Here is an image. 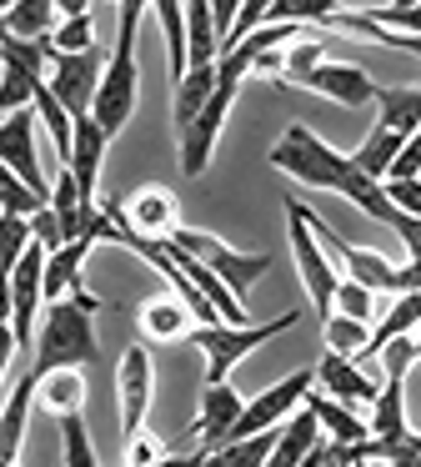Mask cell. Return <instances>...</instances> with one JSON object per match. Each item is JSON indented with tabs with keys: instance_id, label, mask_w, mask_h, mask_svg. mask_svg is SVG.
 <instances>
[{
	"instance_id": "1",
	"label": "cell",
	"mask_w": 421,
	"mask_h": 467,
	"mask_svg": "<svg viewBox=\"0 0 421 467\" xmlns=\"http://www.w3.org/2000/svg\"><path fill=\"white\" fill-rule=\"evenodd\" d=\"M96 312L100 306H86L76 296L66 302H50L46 317H40L36 347H30V367L26 372L36 382H46L50 372H80L86 362H96Z\"/></svg>"
},
{
	"instance_id": "2",
	"label": "cell",
	"mask_w": 421,
	"mask_h": 467,
	"mask_svg": "<svg viewBox=\"0 0 421 467\" xmlns=\"http://www.w3.org/2000/svg\"><path fill=\"white\" fill-rule=\"evenodd\" d=\"M140 16H146V5H140V0H126V5H120L116 51H110L106 71H100V91H96V106H90V121H96L106 136L126 131V121L136 116V101H140V71H136Z\"/></svg>"
},
{
	"instance_id": "3",
	"label": "cell",
	"mask_w": 421,
	"mask_h": 467,
	"mask_svg": "<svg viewBox=\"0 0 421 467\" xmlns=\"http://www.w3.org/2000/svg\"><path fill=\"white\" fill-rule=\"evenodd\" d=\"M266 161L276 166V171H286L291 182L321 186V192H341V186L351 182V171H356L351 156H341L336 146H326L316 131H306V126H286V136L266 151Z\"/></svg>"
},
{
	"instance_id": "4",
	"label": "cell",
	"mask_w": 421,
	"mask_h": 467,
	"mask_svg": "<svg viewBox=\"0 0 421 467\" xmlns=\"http://www.w3.org/2000/svg\"><path fill=\"white\" fill-rule=\"evenodd\" d=\"M296 322H301V306H291V312L276 317V322H261V327H196L190 342L206 352V387H221L231 377V367H236L251 347H261V342H271V337L291 332Z\"/></svg>"
},
{
	"instance_id": "5",
	"label": "cell",
	"mask_w": 421,
	"mask_h": 467,
	"mask_svg": "<svg viewBox=\"0 0 421 467\" xmlns=\"http://www.w3.org/2000/svg\"><path fill=\"white\" fill-rule=\"evenodd\" d=\"M170 246H180V252L196 256L200 266H210V272L231 286V296H241V302H246L251 282H261V276L271 272V256L266 252H236V246H226L221 236L190 232V226H180V232L170 236Z\"/></svg>"
},
{
	"instance_id": "6",
	"label": "cell",
	"mask_w": 421,
	"mask_h": 467,
	"mask_svg": "<svg viewBox=\"0 0 421 467\" xmlns=\"http://www.w3.org/2000/svg\"><path fill=\"white\" fill-rule=\"evenodd\" d=\"M286 232H291V256H296V272H301V286H306L311 306H316V317H331V296H336V266H331L326 246L316 242V232L306 226V206L291 196L286 202Z\"/></svg>"
},
{
	"instance_id": "7",
	"label": "cell",
	"mask_w": 421,
	"mask_h": 467,
	"mask_svg": "<svg viewBox=\"0 0 421 467\" xmlns=\"http://www.w3.org/2000/svg\"><path fill=\"white\" fill-rule=\"evenodd\" d=\"M46 246L30 242L26 256L10 272V332H15V347H36V312H46Z\"/></svg>"
},
{
	"instance_id": "8",
	"label": "cell",
	"mask_w": 421,
	"mask_h": 467,
	"mask_svg": "<svg viewBox=\"0 0 421 467\" xmlns=\"http://www.w3.org/2000/svg\"><path fill=\"white\" fill-rule=\"evenodd\" d=\"M100 71H106V66H100V51H86V56H56L50 51L46 86H50V96L66 106L70 121H76V116H90L96 91H100Z\"/></svg>"
},
{
	"instance_id": "9",
	"label": "cell",
	"mask_w": 421,
	"mask_h": 467,
	"mask_svg": "<svg viewBox=\"0 0 421 467\" xmlns=\"http://www.w3.org/2000/svg\"><path fill=\"white\" fill-rule=\"evenodd\" d=\"M156 397V367L146 347H126L116 367V402H120V437L146 432V412Z\"/></svg>"
},
{
	"instance_id": "10",
	"label": "cell",
	"mask_w": 421,
	"mask_h": 467,
	"mask_svg": "<svg viewBox=\"0 0 421 467\" xmlns=\"http://www.w3.org/2000/svg\"><path fill=\"white\" fill-rule=\"evenodd\" d=\"M311 382H316V372H291L286 382H276L261 397H251V402L241 407L236 427H231V442H236V437H256V432H266V427H281L301 402H306Z\"/></svg>"
},
{
	"instance_id": "11",
	"label": "cell",
	"mask_w": 421,
	"mask_h": 467,
	"mask_svg": "<svg viewBox=\"0 0 421 467\" xmlns=\"http://www.w3.org/2000/svg\"><path fill=\"white\" fill-rule=\"evenodd\" d=\"M0 166L15 171L30 192L50 202L46 171H40V156H36V106H30V111H15V116H0Z\"/></svg>"
},
{
	"instance_id": "12",
	"label": "cell",
	"mask_w": 421,
	"mask_h": 467,
	"mask_svg": "<svg viewBox=\"0 0 421 467\" xmlns=\"http://www.w3.org/2000/svg\"><path fill=\"white\" fill-rule=\"evenodd\" d=\"M120 222H126V232L146 236V242H170L180 232V202L166 186H140L130 202H120Z\"/></svg>"
},
{
	"instance_id": "13",
	"label": "cell",
	"mask_w": 421,
	"mask_h": 467,
	"mask_svg": "<svg viewBox=\"0 0 421 467\" xmlns=\"http://www.w3.org/2000/svg\"><path fill=\"white\" fill-rule=\"evenodd\" d=\"M291 86H301V91H316V96H326V101H336V106H376V81H371V76L361 71L356 61L311 66V71H301Z\"/></svg>"
},
{
	"instance_id": "14",
	"label": "cell",
	"mask_w": 421,
	"mask_h": 467,
	"mask_svg": "<svg viewBox=\"0 0 421 467\" xmlns=\"http://www.w3.org/2000/svg\"><path fill=\"white\" fill-rule=\"evenodd\" d=\"M106 146H110V136L100 131L90 116H76V136H70V156L60 166H66L70 176H76V192H80V202L86 206H100L96 202V182H100V161H106Z\"/></svg>"
},
{
	"instance_id": "15",
	"label": "cell",
	"mask_w": 421,
	"mask_h": 467,
	"mask_svg": "<svg viewBox=\"0 0 421 467\" xmlns=\"http://www.w3.org/2000/svg\"><path fill=\"white\" fill-rule=\"evenodd\" d=\"M241 392L236 387H206L200 392V417H196V427H190V437H196V452L206 457V452H216V447H226L231 442V427H236V417H241Z\"/></svg>"
},
{
	"instance_id": "16",
	"label": "cell",
	"mask_w": 421,
	"mask_h": 467,
	"mask_svg": "<svg viewBox=\"0 0 421 467\" xmlns=\"http://www.w3.org/2000/svg\"><path fill=\"white\" fill-rule=\"evenodd\" d=\"M90 246H96V236H80V242H66L60 252L46 256V306L50 302H66V296H76V302H86V306H100L96 296L86 292V282H80Z\"/></svg>"
},
{
	"instance_id": "17",
	"label": "cell",
	"mask_w": 421,
	"mask_h": 467,
	"mask_svg": "<svg viewBox=\"0 0 421 467\" xmlns=\"http://www.w3.org/2000/svg\"><path fill=\"white\" fill-rule=\"evenodd\" d=\"M316 382H321V392H326L331 402L351 407V412H356V407H371V402H376V392H381V387L371 382L351 357H341V352H326L316 362Z\"/></svg>"
},
{
	"instance_id": "18",
	"label": "cell",
	"mask_w": 421,
	"mask_h": 467,
	"mask_svg": "<svg viewBox=\"0 0 421 467\" xmlns=\"http://www.w3.org/2000/svg\"><path fill=\"white\" fill-rule=\"evenodd\" d=\"M136 322L146 342H190L196 332V317L186 312L180 296H156V302H140L136 306Z\"/></svg>"
},
{
	"instance_id": "19",
	"label": "cell",
	"mask_w": 421,
	"mask_h": 467,
	"mask_svg": "<svg viewBox=\"0 0 421 467\" xmlns=\"http://www.w3.org/2000/svg\"><path fill=\"white\" fill-rule=\"evenodd\" d=\"M301 407L316 417V422H321V437H326V442H336V447H356V442H366V437H371V427L361 422L351 407L331 402L326 392H316V387L306 392V402H301Z\"/></svg>"
},
{
	"instance_id": "20",
	"label": "cell",
	"mask_w": 421,
	"mask_h": 467,
	"mask_svg": "<svg viewBox=\"0 0 421 467\" xmlns=\"http://www.w3.org/2000/svg\"><path fill=\"white\" fill-rule=\"evenodd\" d=\"M36 377L20 372V382L10 387L5 407H0V457L5 462H15L20 457V442H26V427H30V407H36Z\"/></svg>"
},
{
	"instance_id": "21",
	"label": "cell",
	"mask_w": 421,
	"mask_h": 467,
	"mask_svg": "<svg viewBox=\"0 0 421 467\" xmlns=\"http://www.w3.org/2000/svg\"><path fill=\"white\" fill-rule=\"evenodd\" d=\"M371 437L376 442H406L411 427H406V377H386L371 402Z\"/></svg>"
},
{
	"instance_id": "22",
	"label": "cell",
	"mask_w": 421,
	"mask_h": 467,
	"mask_svg": "<svg viewBox=\"0 0 421 467\" xmlns=\"http://www.w3.org/2000/svg\"><path fill=\"white\" fill-rule=\"evenodd\" d=\"M316 442H321V422L306 412V407H296V412L276 427V447H271L266 467H301Z\"/></svg>"
},
{
	"instance_id": "23",
	"label": "cell",
	"mask_w": 421,
	"mask_h": 467,
	"mask_svg": "<svg viewBox=\"0 0 421 467\" xmlns=\"http://www.w3.org/2000/svg\"><path fill=\"white\" fill-rule=\"evenodd\" d=\"M376 126L396 136L421 131V86H376Z\"/></svg>"
},
{
	"instance_id": "24",
	"label": "cell",
	"mask_w": 421,
	"mask_h": 467,
	"mask_svg": "<svg viewBox=\"0 0 421 467\" xmlns=\"http://www.w3.org/2000/svg\"><path fill=\"white\" fill-rule=\"evenodd\" d=\"M221 61V36L210 21L206 0H190L186 5V71H210Z\"/></svg>"
},
{
	"instance_id": "25",
	"label": "cell",
	"mask_w": 421,
	"mask_h": 467,
	"mask_svg": "<svg viewBox=\"0 0 421 467\" xmlns=\"http://www.w3.org/2000/svg\"><path fill=\"white\" fill-rule=\"evenodd\" d=\"M421 327V292H406V296H391V306L376 317V327H371V347H366V357H376L386 342H396V337H411ZM361 357V362H366ZM356 362V367H361Z\"/></svg>"
},
{
	"instance_id": "26",
	"label": "cell",
	"mask_w": 421,
	"mask_h": 467,
	"mask_svg": "<svg viewBox=\"0 0 421 467\" xmlns=\"http://www.w3.org/2000/svg\"><path fill=\"white\" fill-rule=\"evenodd\" d=\"M0 16H5V31L15 41H30V46L50 41L60 26V5H50V0H20V5H5Z\"/></svg>"
},
{
	"instance_id": "27",
	"label": "cell",
	"mask_w": 421,
	"mask_h": 467,
	"mask_svg": "<svg viewBox=\"0 0 421 467\" xmlns=\"http://www.w3.org/2000/svg\"><path fill=\"white\" fill-rule=\"evenodd\" d=\"M401 146H406V136L386 131V126H371V136L351 151V166H356L361 176H371V182H386V171L401 156Z\"/></svg>"
},
{
	"instance_id": "28",
	"label": "cell",
	"mask_w": 421,
	"mask_h": 467,
	"mask_svg": "<svg viewBox=\"0 0 421 467\" xmlns=\"http://www.w3.org/2000/svg\"><path fill=\"white\" fill-rule=\"evenodd\" d=\"M210 91H216V66H210V71H186L176 81V106H170V116H176V136L190 131V121L206 111Z\"/></svg>"
},
{
	"instance_id": "29",
	"label": "cell",
	"mask_w": 421,
	"mask_h": 467,
	"mask_svg": "<svg viewBox=\"0 0 421 467\" xmlns=\"http://www.w3.org/2000/svg\"><path fill=\"white\" fill-rule=\"evenodd\" d=\"M271 447H276V427H266V432H256V437H236V442L216 447V452L200 457V467H266Z\"/></svg>"
},
{
	"instance_id": "30",
	"label": "cell",
	"mask_w": 421,
	"mask_h": 467,
	"mask_svg": "<svg viewBox=\"0 0 421 467\" xmlns=\"http://www.w3.org/2000/svg\"><path fill=\"white\" fill-rule=\"evenodd\" d=\"M40 407H46L50 417H80V407H86V382H80V372H50L46 382L36 387Z\"/></svg>"
},
{
	"instance_id": "31",
	"label": "cell",
	"mask_w": 421,
	"mask_h": 467,
	"mask_svg": "<svg viewBox=\"0 0 421 467\" xmlns=\"http://www.w3.org/2000/svg\"><path fill=\"white\" fill-rule=\"evenodd\" d=\"M50 51L56 56H86V51H96V31H90V11L86 5H60V26H56V36H50Z\"/></svg>"
},
{
	"instance_id": "32",
	"label": "cell",
	"mask_w": 421,
	"mask_h": 467,
	"mask_svg": "<svg viewBox=\"0 0 421 467\" xmlns=\"http://www.w3.org/2000/svg\"><path fill=\"white\" fill-rule=\"evenodd\" d=\"M321 337H326L331 352L351 357V362H361V357H366V347H371V327L366 322H351V317H341V312L321 317Z\"/></svg>"
},
{
	"instance_id": "33",
	"label": "cell",
	"mask_w": 421,
	"mask_h": 467,
	"mask_svg": "<svg viewBox=\"0 0 421 467\" xmlns=\"http://www.w3.org/2000/svg\"><path fill=\"white\" fill-rule=\"evenodd\" d=\"M36 91H40V76H30L26 66H15V61H0V116L30 111V106H36Z\"/></svg>"
},
{
	"instance_id": "34",
	"label": "cell",
	"mask_w": 421,
	"mask_h": 467,
	"mask_svg": "<svg viewBox=\"0 0 421 467\" xmlns=\"http://www.w3.org/2000/svg\"><path fill=\"white\" fill-rule=\"evenodd\" d=\"M156 21H160V31H166L170 81H180V76H186V5H176V0H160V5H156Z\"/></svg>"
},
{
	"instance_id": "35",
	"label": "cell",
	"mask_w": 421,
	"mask_h": 467,
	"mask_svg": "<svg viewBox=\"0 0 421 467\" xmlns=\"http://www.w3.org/2000/svg\"><path fill=\"white\" fill-rule=\"evenodd\" d=\"M331 312L351 317V322L376 327V317L386 312V306H381L376 292H366V286H356V282H346V276H341V282H336V296H331Z\"/></svg>"
},
{
	"instance_id": "36",
	"label": "cell",
	"mask_w": 421,
	"mask_h": 467,
	"mask_svg": "<svg viewBox=\"0 0 421 467\" xmlns=\"http://www.w3.org/2000/svg\"><path fill=\"white\" fill-rule=\"evenodd\" d=\"M60 467H100L80 417H60Z\"/></svg>"
},
{
	"instance_id": "37",
	"label": "cell",
	"mask_w": 421,
	"mask_h": 467,
	"mask_svg": "<svg viewBox=\"0 0 421 467\" xmlns=\"http://www.w3.org/2000/svg\"><path fill=\"white\" fill-rule=\"evenodd\" d=\"M30 242H36V236H30V216H5L0 212V276L15 272V262L26 256Z\"/></svg>"
},
{
	"instance_id": "38",
	"label": "cell",
	"mask_w": 421,
	"mask_h": 467,
	"mask_svg": "<svg viewBox=\"0 0 421 467\" xmlns=\"http://www.w3.org/2000/svg\"><path fill=\"white\" fill-rule=\"evenodd\" d=\"M46 206H50L46 196H36L15 171L0 166V212H5V216H36V212H46Z\"/></svg>"
},
{
	"instance_id": "39",
	"label": "cell",
	"mask_w": 421,
	"mask_h": 467,
	"mask_svg": "<svg viewBox=\"0 0 421 467\" xmlns=\"http://www.w3.org/2000/svg\"><path fill=\"white\" fill-rule=\"evenodd\" d=\"M366 16L371 26H381V31H386V26H401L396 36H421V5H366Z\"/></svg>"
},
{
	"instance_id": "40",
	"label": "cell",
	"mask_w": 421,
	"mask_h": 467,
	"mask_svg": "<svg viewBox=\"0 0 421 467\" xmlns=\"http://www.w3.org/2000/svg\"><path fill=\"white\" fill-rule=\"evenodd\" d=\"M321 51H326V46H321V36H301V41H291V46H286V66H281V81L291 86L301 71L321 66Z\"/></svg>"
},
{
	"instance_id": "41",
	"label": "cell",
	"mask_w": 421,
	"mask_h": 467,
	"mask_svg": "<svg viewBox=\"0 0 421 467\" xmlns=\"http://www.w3.org/2000/svg\"><path fill=\"white\" fill-rule=\"evenodd\" d=\"M160 462H166V442L156 432L126 437V467H160Z\"/></svg>"
},
{
	"instance_id": "42",
	"label": "cell",
	"mask_w": 421,
	"mask_h": 467,
	"mask_svg": "<svg viewBox=\"0 0 421 467\" xmlns=\"http://www.w3.org/2000/svg\"><path fill=\"white\" fill-rule=\"evenodd\" d=\"M376 357L386 362V377H406L411 367H416V342H411V337H396V342H386Z\"/></svg>"
},
{
	"instance_id": "43",
	"label": "cell",
	"mask_w": 421,
	"mask_h": 467,
	"mask_svg": "<svg viewBox=\"0 0 421 467\" xmlns=\"http://www.w3.org/2000/svg\"><path fill=\"white\" fill-rule=\"evenodd\" d=\"M386 182H421V131L406 136V146H401V156L391 161Z\"/></svg>"
},
{
	"instance_id": "44",
	"label": "cell",
	"mask_w": 421,
	"mask_h": 467,
	"mask_svg": "<svg viewBox=\"0 0 421 467\" xmlns=\"http://www.w3.org/2000/svg\"><path fill=\"white\" fill-rule=\"evenodd\" d=\"M381 192H386V202L396 206V212H406L421 222V182H381Z\"/></svg>"
},
{
	"instance_id": "45",
	"label": "cell",
	"mask_w": 421,
	"mask_h": 467,
	"mask_svg": "<svg viewBox=\"0 0 421 467\" xmlns=\"http://www.w3.org/2000/svg\"><path fill=\"white\" fill-rule=\"evenodd\" d=\"M30 236H36L46 252H60V246H66V236H60V222H56V212H50V206L30 216Z\"/></svg>"
},
{
	"instance_id": "46",
	"label": "cell",
	"mask_w": 421,
	"mask_h": 467,
	"mask_svg": "<svg viewBox=\"0 0 421 467\" xmlns=\"http://www.w3.org/2000/svg\"><path fill=\"white\" fill-rule=\"evenodd\" d=\"M236 11H241V5H231V0L210 5V21H216V36H221V41H226V36H231V26H236Z\"/></svg>"
},
{
	"instance_id": "47",
	"label": "cell",
	"mask_w": 421,
	"mask_h": 467,
	"mask_svg": "<svg viewBox=\"0 0 421 467\" xmlns=\"http://www.w3.org/2000/svg\"><path fill=\"white\" fill-rule=\"evenodd\" d=\"M15 352H20V347H15V332H10V322H0V377L10 372V362H15Z\"/></svg>"
},
{
	"instance_id": "48",
	"label": "cell",
	"mask_w": 421,
	"mask_h": 467,
	"mask_svg": "<svg viewBox=\"0 0 421 467\" xmlns=\"http://www.w3.org/2000/svg\"><path fill=\"white\" fill-rule=\"evenodd\" d=\"M0 322H10V276H0Z\"/></svg>"
},
{
	"instance_id": "49",
	"label": "cell",
	"mask_w": 421,
	"mask_h": 467,
	"mask_svg": "<svg viewBox=\"0 0 421 467\" xmlns=\"http://www.w3.org/2000/svg\"><path fill=\"white\" fill-rule=\"evenodd\" d=\"M411 342H416V362H421V327H416V332H411Z\"/></svg>"
},
{
	"instance_id": "50",
	"label": "cell",
	"mask_w": 421,
	"mask_h": 467,
	"mask_svg": "<svg viewBox=\"0 0 421 467\" xmlns=\"http://www.w3.org/2000/svg\"><path fill=\"white\" fill-rule=\"evenodd\" d=\"M5 36H10V31H5V16H0V41H5Z\"/></svg>"
},
{
	"instance_id": "51",
	"label": "cell",
	"mask_w": 421,
	"mask_h": 467,
	"mask_svg": "<svg viewBox=\"0 0 421 467\" xmlns=\"http://www.w3.org/2000/svg\"><path fill=\"white\" fill-rule=\"evenodd\" d=\"M351 467H376V462H351Z\"/></svg>"
},
{
	"instance_id": "52",
	"label": "cell",
	"mask_w": 421,
	"mask_h": 467,
	"mask_svg": "<svg viewBox=\"0 0 421 467\" xmlns=\"http://www.w3.org/2000/svg\"><path fill=\"white\" fill-rule=\"evenodd\" d=\"M0 467H15V462H5V457H0Z\"/></svg>"
}]
</instances>
